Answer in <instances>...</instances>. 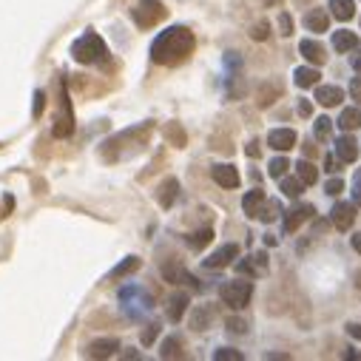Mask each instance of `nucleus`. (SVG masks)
I'll return each instance as SVG.
<instances>
[{"label": "nucleus", "instance_id": "nucleus-1", "mask_svg": "<svg viewBox=\"0 0 361 361\" xmlns=\"http://www.w3.org/2000/svg\"><path fill=\"white\" fill-rule=\"evenodd\" d=\"M196 46V37L188 26H171L165 32H160L151 43V60L160 65H179L182 60L191 57Z\"/></svg>", "mask_w": 361, "mask_h": 361}, {"label": "nucleus", "instance_id": "nucleus-2", "mask_svg": "<svg viewBox=\"0 0 361 361\" xmlns=\"http://www.w3.org/2000/svg\"><path fill=\"white\" fill-rule=\"evenodd\" d=\"M71 57H75L77 63H83V65H94V63H103L108 57V49H106V43L97 32H86L71 43Z\"/></svg>", "mask_w": 361, "mask_h": 361}, {"label": "nucleus", "instance_id": "nucleus-3", "mask_svg": "<svg viewBox=\"0 0 361 361\" xmlns=\"http://www.w3.org/2000/svg\"><path fill=\"white\" fill-rule=\"evenodd\" d=\"M165 15H168V9L163 6V0H139L131 9V18L139 29H154Z\"/></svg>", "mask_w": 361, "mask_h": 361}, {"label": "nucleus", "instance_id": "nucleus-4", "mask_svg": "<svg viewBox=\"0 0 361 361\" xmlns=\"http://www.w3.org/2000/svg\"><path fill=\"white\" fill-rule=\"evenodd\" d=\"M71 134H75V111H71V97L65 89V80H60V117L54 122V137L65 139Z\"/></svg>", "mask_w": 361, "mask_h": 361}, {"label": "nucleus", "instance_id": "nucleus-5", "mask_svg": "<svg viewBox=\"0 0 361 361\" xmlns=\"http://www.w3.org/2000/svg\"><path fill=\"white\" fill-rule=\"evenodd\" d=\"M220 296H222V302H225L228 308L242 310V308L251 302V296H253V284H251V281H239V279H234V281L222 284Z\"/></svg>", "mask_w": 361, "mask_h": 361}, {"label": "nucleus", "instance_id": "nucleus-6", "mask_svg": "<svg viewBox=\"0 0 361 361\" xmlns=\"http://www.w3.org/2000/svg\"><path fill=\"white\" fill-rule=\"evenodd\" d=\"M267 146L273 151H291L296 146V131L293 128H273L267 134Z\"/></svg>", "mask_w": 361, "mask_h": 361}, {"label": "nucleus", "instance_id": "nucleus-7", "mask_svg": "<svg viewBox=\"0 0 361 361\" xmlns=\"http://www.w3.org/2000/svg\"><path fill=\"white\" fill-rule=\"evenodd\" d=\"M330 213H333V225L338 231H347L355 222V202H336Z\"/></svg>", "mask_w": 361, "mask_h": 361}, {"label": "nucleus", "instance_id": "nucleus-8", "mask_svg": "<svg viewBox=\"0 0 361 361\" xmlns=\"http://www.w3.org/2000/svg\"><path fill=\"white\" fill-rule=\"evenodd\" d=\"M239 256V248L236 245H222L220 251H213L202 265L208 267V270H220V267H225V265H231L234 259Z\"/></svg>", "mask_w": 361, "mask_h": 361}, {"label": "nucleus", "instance_id": "nucleus-9", "mask_svg": "<svg viewBox=\"0 0 361 361\" xmlns=\"http://www.w3.org/2000/svg\"><path fill=\"white\" fill-rule=\"evenodd\" d=\"M336 157H338V163H355L358 160V142L353 134L344 131V137L336 139Z\"/></svg>", "mask_w": 361, "mask_h": 361}, {"label": "nucleus", "instance_id": "nucleus-10", "mask_svg": "<svg viewBox=\"0 0 361 361\" xmlns=\"http://www.w3.org/2000/svg\"><path fill=\"white\" fill-rule=\"evenodd\" d=\"M177 196H179V179L177 177H165L160 182V188H157V202L163 208H171L177 202Z\"/></svg>", "mask_w": 361, "mask_h": 361}, {"label": "nucleus", "instance_id": "nucleus-11", "mask_svg": "<svg viewBox=\"0 0 361 361\" xmlns=\"http://www.w3.org/2000/svg\"><path fill=\"white\" fill-rule=\"evenodd\" d=\"M120 350V341L117 338H97L86 347V355L89 358H111L114 353Z\"/></svg>", "mask_w": 361, "mask_h": 361}, {"label": "nucleus", "instance_id": "nucleus-12", "mask_svg": "<svg viewBox=\"0 0 361 361\" xmlns=\"http://www.w3.org/2000/svg\"><path fill=\"white\" fill-rule=\"evenodd\" d=\"M210 177H213L216 185H222V188H236L239 185V171L234 165H213Z\"/></svg>", "mask_w": 361, "mask_h": 361}, {"label": "nucleus", "instance_id": "nucleus-13", "mask_svg": "<svg viewBox=\"0 0 361 361\" xmlns=\"http://www.w3.org/2000/svg\"><path fill=\"white\" fill-rule=\"evenodd\" d=\"M163 276H165L168 281H174V284H191V287H199V281H196L182 265H177V262L163 265Z\"/></svg>", "mask_w": 361, "mask_h": 361}, {"label": "nucleus", "instance_id": "nucleus-14", "mask_svg": "<svg viewBox=\"0 0 361 361\" xmlns=\"http://www.w3.org/2000/svg\"><path fill=\"white\" fill-rule=\"evenodd\" d=\"M313 216V205H296L291 213H287V220H284V231L287 234H293L299 225H305L308 220Z\"/></svg>", "mask_w": 361, "mask_h": 361}, {"label": "nucleus", "instance_id": "nucleus-15", "mask_svg": "<svg viewBox=\"0 0 361 361\" xmlns=\"http://www.w3.org/2000/svg\"><path fill=\"white\" fill-rule=\"evenodd\" d=\"M299 54H302L308 63H313V65H322V63L327 60L324 46L316 43V40H302V43H299Z\"/></svg>", "mask_w": 361, "mask_h": 361}, {"label": "nucleus", "instance_id": "nucleus-16", "mask_svg": "<svg viewBox=\"0 0 361 361\" xmlns=\"http://www.w3.org/2000/svg\"><path fill=\"white\" fill-rule=\"evenodd\" d=\"M319 86V83H316ZM344 100V91L338 89V86H319L316 89V103L319 106H324V108H333V106H338Z\"/></svg>", "mask_w": 361, "mask_h": 361}, {"label": "nucleus", "instance_id": "nucleus-17", "mask_svg": "<svg viewBox=\"0 0 361 361\" xmlns=\"http://www.w3.org/2000/svg\"><path fill=\"white\" fill-rule=\"evenodd\" d=\"M319 68H310V65H299L296 71H293V83L299 86V89H313L316 83H319Z\"/></svg>", "mask_w": 361, "mask_h": 361}, {"label": "nucleus", "instance_id": "nucleus-18", "mask_svg": "<svg viewBox=\"0 0 361 361\" xmlns=\"http://www.w3.org/2000/svg\"><path fill=\"white\" fill-rule=\"evenodd\" d=\"M305 26L310 29V32H327L330 29V15L324 12V9H310L308 15H305Z\"/></svg>", "mask_w": 361, "mask_h": 361}, {"label": "nucleus", "instance_id": "nucleus-19", "mask_svg": "<svg viewBox=\"0 0 361 361\" xmlns=\"http://www.w3.org/2000/svg\"><path fill=\"white\" fill-rule=\"evenodd\" d=\"M262 202H265V191H262V188H253V191H248V194H245L242 208H245V213L251 216V220H256V216H259Z\"/></svg>", "mask_w": 361, "mask_h": 361}, {"label": "nucleus", "instance_id": "nucleus-20", "mask_svg": "<svg viewBox=\"0 0 361 361\" xmlns=\"http://www.w3.org/2000/svg\"><path fill=\"white\" fill-rule=\"evenodd\" d=\"M188 293H177V296H171L168 299V319L177 324V322H182V316H185V310H188Z\"/></svg>", "mask_w": 361, "mask_h": 361}, {"label": "nucleus", "instance_id": "nucleus-21", "mask_svg": "<svg viewBox=\"0 0 361 361\" xmlns=\"http://www.w3.org/2000/svg\"><path fill=\"white\" fill-rule=\"evenodd\" d=\"M333 49L347 54V51L358 49V37H355L353 32H347V29H341V32H333Z\"/></svg>", "mask_w": 361, "mask_h": 361}, {"label": "nucleus", "instance_id": "nucleus-22", "mask_svg": "<svg viewBox=\"0 0 361 361\" xmlns=\"http://www.w3.org/2000/svg\"><path fill=\"white\" fill-rule=\"evenodd\" d=\"M242 273H265L267 270V256L265 253H251L245 262H239Z\"/></svg>", "mask_w": 361, "mask_h": 361}, {"label": "nucleus", "instance_id": "nucleus-23", "mask_svg": "<svg viewBox=\"0 0 361 361\" xmlns=\"http://www.w3.org/2000/svg\"><path fill=\"white\" fill-rule=\"evenodd\" d=\"M330 9H333V18L347 23L353 15H355V4L353 0H330Z\"/></svg>", "mask_w": 361, "mask_h": 361}, {"label": "nucleus", "instance_id": "nucleus-24", "mask_svg": "<svg viewBox=\"0 0 361 361\" xmlns=\"http://www.w3.org/2000/svg\"><path fill=\"white\" fill-rule=\"evenodd\" d=\"M210 239H213V228H202V231H194V234L185 236V242H188L191 251H202Z\"/></svg>", "mask_w": 361, "mask_h": 361}, {"label": "nucleus", "instance_id": "nucleus-25", "mask_svg": "<svg viewBox=\"0 0 361 361\" xmlns=\"http://www.w3.org/2000/svg\"><path fill=\"white\" fill-rule=\"evenodd\" d=\"M160 358H182V338L179 336H168L160 347Z\"/></svg>", "mask_w": 361, "mask_h": 361}, {"label": "nucleus", "instance_id": "nucleus-26", "mask_svg": "<svg viewBox=\"0 0 361 361\" xmlns=\"http://www.w3.org/2000/svg\"><path fill=\"white\" fill-rule=\"evenodd\" d=\"M137 267H139V259H137V256H128V259H122V262H120V265H117V267L108 273V279H111V281L125 279V276H128V273H134Z\"/></svg>", "mask_w": 361, "mask_h": 361}, {"label": "nucleus", "instance_id": "nucleus-27", "mask_svg": "<svg viewBox=\"0 0 361 361\" xmlns=\"http://www.w3.org/2000/svg\"><path fill=\"white\" fill-rule=\"evenodd\" d=\"M361 125V111L358 108H344L338 117V128L341 131H355Z\"/></svg>", "mask_w": 361, "mask_h": 361}, {"label": "nucleus", "instance_id": "nucleus-28", "mask_svg": "<svg viewBox=\"0 0 361 361\" xmlns=\"http://www.w3.org/2000/svg\"><path fill=\"white\" fill-rule=\"evenodd\" d=\"M296 174H299V179H302L305 185H316V182H319V168H316L313 163H308V160H305V163L299 160Z\"/></svg>", "mask_w": 361, "mask_h": 361}, {"label": "nucleus", "instance_id": "nucleus-29", "mask_svg": "<svg viewBox=\"0 0 361 361\" xmlns=\"http://www.w3.org/2000/svg\"><path fill=\"white\" fill-rule=\"evenodd\" d=\"M281 191H284V196H291V199H296L302 191H305V182L296 177H281Z\"/></svg>", "mask_w": 361, "mask_h": 361}, {"label": "nucleus", "instance_id": "nucleus-30", "mask_svg": "<svg viewBox=\"0 0 361 361\" xmlns=\"http://www.w3.org/2000/svg\"><path fill=\"white\" fill-rule=\"evenodd\" d=\"M279 213H281V205H279V202H273V199H270V202L265 199V202H262V208H259V216H256V220H262V222H273Z\"/></svg>", "mask_w": 361, "mask_h": 361}, {"label": "nucleus", "instance_id": "nucleus-31", "mask_svg": "<svg viewBox=\"0 0 361 361\" xmlns=\"http://www.w3.org/2000/svg\"><path fill=\"white\" fill-rule=\"evenodd\" d=\"M287 168H291V163H287V157H276V160H270L267 174H270L273 179H281V177L287 174Z\"/></svg>", "mask_w": 361, "mask_h": 361}, {"label": "nucleus", "instance_id": "nucleus-32", "mask_svg": "<svg viewBox=\"0 0 361 361\" xmlns=\"http://www.w3.org/2000/svg\"><path fill=\"white\" fill-rule=\"evenodd\" d=\"M313 134H316V139H327L333 134V120L330 117H319L316 125H313Z\"/></svg>", "mask_w": 361, "mask_h": 361}, {"label": "nucleus", "instance_id": "nucleus-33", "mask_svg": "<svg viewBox=\"0 0 361 361\" xmlns=\"http://www.w3.org/2000/svg\"><path fill=\"white\" fill-rule=\"evenodd\" d=\"M213 358H216V361H242L245 355H242L239 350H234V347H220V350L213 353Z\"/></svg>", "mask_w": 361, "mask_h": 361}, {"label": "nucleus", "instance_id": "nucleus-34", "mask_svg": "<svg viewBox=\"0 0 361 361\" xmlns=\"http://www.w3.org/2000/svg\"><path fill=\"white\" fill-rule=\"evenodd\" d=\"M194 330H208V324H210V310L208 308H199L196 313H194Z\"/></svg>", "mask_w": 361, "mask_h": 361}, {"label": "nucleus", "instance_id": "nucleus-35", "mask_svg": "<svg viewBox=\"0 0 361 361\" xmlns=\"http://www.w3.org/2000/svg\"><path fill=\"white\" fill-rule=\"evenodd\" d=\"M165 134L174 139V146H177V148L185 146V134H182V128H179L177 122H168V125H165Z\"/></svg>", "mask_w": 361, "mask_h": 361}, {"label": "nucleus", "instance_id": "nucleus-36", "mask_svg": "<svg viewBox=\"0 0 361 361\" xmlns=\"http://www.w3.org/2000/svg\"><path fill=\"white\" fill-rule=\"evenodd\" d=\"M267 34H270V23H267V20H259V23L251 29V37H253V40H267Z\"/></svg>", "mask_w": 361, "mask_h": 361}, {"label": "nucleus", "instance_id": "nucleus-37", "mask_svg": "<svg viewBox=\"0 0 361 361\" xmlns=\"http://www.w3.org/2000/svg\"><path fill=\"white\" fill-rule=\"evenodd\" d=\"M279 34H293V20H291V15H287V12H281L279 15Z\"/></svg>", "mask_w": 361, "mask_h": 361}, {"label": "nucleus", "instance_id": "nucleus-38", "mask_svg": "<svg viewBox=\"0 0 361 361\" xmlns=\"http://www.w3.org/2000/svg\"><path fill=\"white\" fill-rule=\"evenodd\" d=\"M353 202H355V208H361V168L353 177Z\"/></svg>", "mask_w": 361, "mask_h": 361}, {"label": "nucleus", "instance_id": "nucleus-39", "mask_svg": "<svg viewBox=\"0 0 361 361\" xmlns=\"http://www.w3.org/2000/svg\"><path fill=\"white\" fill-rule=\"evenodd\" d=\"M279 97V89H262L259 91V106H270Z\"/></svg>", "mask_w": 361, "mask_h": 361}, {"label": "nucleus", "instance_id": "nucleus-40", "mask_svg": "<svg viewBox=\"0 0 361 361\" xmlns=\"http://www.w3.org/2000/svg\"><path fill=\"white\" fill-rule=\"evenodd\" d=\"M43 108H46V94L37 89V91H34V108H32V117H40Z\"/></svg>", "mask_w": 361, "mask_h": 361}, {"label": "nucleus", "instance_id": "nucleus-41", "mask_svg": "<svg viewBox=\"0 0 361 361\" xmlns=\"http://www.w3.org/2000/svg\"><path fill=\"white\" fill-rule=\"evenodd\" d=\"M157 333H160V324H148L146 333H142V344H151L157 338Z\"/></svg>", "mask_w": 361, "mask_h": 361}, {"label": "nucleus", "instance_id": "nucleus-42", "mask_svg": "<svg viewBox=\"0 0 361 361\" xmlns=\"http://www.w3.org/2000/svg\"><path fill=\"white\" fill-rule=\"evenodd\" d=\"M344 191V182L341 179H330L327 185H324V194H330V196H336V194H341Z\"/></svg>", "mask_w": 361, "mask_h": 361}, {"label": "nucleus", "instance_id": "nucleus-43", "mask_svg": "<svg viewBox=\"0 0 361 361\" xmlns=\"http://www.w3.org/2000/svg\"><path fill=\"white\" fill-rule=\"evenodd\" d=\"M350 94H353V100L361 106V77H353V80H350Z\"/></svg>", "mask_w": 361, "mask_h": 361}, {"label": "nucleus", "instance_id": "nucleus-44", "mask_svg": "<svg viewBox=\"0 0 361 361\" xmlns=\"http://www.w3.org/2000/svg\"><path fill=\"white\" fill-rule=\"evenodd\" d=\"M228 330H231V333H245L248 324H245L242 319H234V316H231V319H228Z\"/></svg>", "mask_w": 361, "mask_h": 361}, {"label": "nucleus", "instance_id": "nucleus-45", "mask_svg": "<svg viewBox=\"0 0 361 361\" xmlns=\"http://www.w3.org/2000/svg\"><path fill=\"white\" fill-rule=\"evenodd\" d=\"M299 114H302V117H310V114H313V106H310L308 100H299Z\"/></svg>", "mask_w": 361, "mask_h": 361}, {"label": "nucleus", "instance_id": "nucleus-46", "mask_svg": "<svg viewBox=\"0 0 361 361\" xmlns=\"http://www.w3.org/2000/svg\"><path fill=\"white\" fill-rule=\"evenodd\" d=\"M353 51H355V54L350 57V65H353L355 71H361V49H353Z\"/></svg>", "mask_w": 361, "mask_h": 361}, {"label": "nucleus", "instance_id": "nucleus-47", "mask_svg": "<svg viewBox=\"0 0 361 361\" xmlns=\"http://www.w3.org/2000/svg\"><path fill=\"white\" fill-rule=\"evenodd\" d=\"M324 171H338V157H327L324 160Z\"/></svg>", "mask_w": 361, "mask_h": 361}, {"label": "nucleus", "instance_id": "nucleus-48", "mask_svg": "<svg viewBox=\"0 0 361 361\" xmlns=\"http://www.w3.org/2000/svg\"><path fill=\"white\" fill-rule=\"evenodd\" d=\"M347 333H350L353 338H358V341H361V324H347Z\"/></svg>", "mask_w": 361, "mask_h": 361}, {"label": "nucleus", "instance_id": "nucleus-49", "mask_svg": "<svg viewBox=\"0 0 361 361\" xmlns=\"http://www.w3.org/2000/svg\"><path fill=\"white\" fill-rule=\"evenodd\" d=\"M248 157H259V142H248Z\"/></svg>", "mask_w": 361, "mask_h": 361}, {"label": "nucleus", "instance_id": "nucleus-50", "mask_svg": "<svg viewBox=\"0 0 361 361\" xmlns=\"http://www.w3.org/2000/svg\"><path fill=\"white\" fill-rule=\"evenodd\" d=\"M350 242H353V251H355V253H361V234H353V239H350Z\"/></svg>", "mask_w": 361, "mask_h": 361}, {"label": "nucleus", "instance_id": "nucleus-51", "mask_svg": "<svg viewBox=\"0 0 361 361\" xmlns=\"http://www.w3.org/2000/svg\"><path fill=\"white\" fill-rule=\"evenodd\" d=\"M276 242H279V239H276V236H273V234H267V236H265V245H267V248H273V245H276Z\"/></svg>", "mask_w": 361, "mask_h": 361}, {"label": "nucleus", "instance_id": "nucleus-52", "mask_svg": "<svg viewBox=\"0 0 361 361\" xmlns=\"http://www.w3.org/2000/svg\"><path fill=\"white\" fill-rule=\"evenodd\" d=\"M355 287H358V291H361V270L355 273Z\"/></svg>", "mask_w": 361, "mask_h": 361}, {"label": "nucleus", "instance_id": "nucleus-53", "mask_svg": "<svg viewBox=\"0 0 361 361\" xmlns=\"http://www.w3.org/2000/svg\"><path fill=\"white\" fill-rule=\"evenodd\" d=\"M0 216H4V213H0Z\"/></svg>", "mask_w": 361, "mask_h": 361}]
</instances>
